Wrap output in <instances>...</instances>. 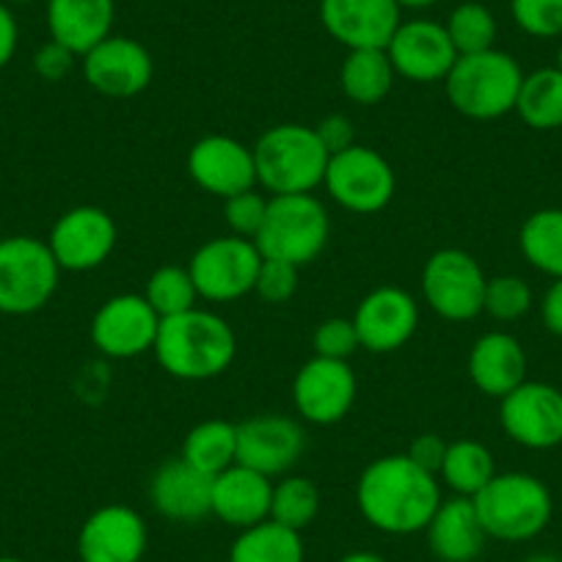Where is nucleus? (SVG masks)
Segmentation results:
<instances>
[{
  "instance_id": "f257e3e1",
  "label": "nucleus",
  "mask_w": 562,
  "mask_h": 562,
  "mask_svg": "<svg viewBox=\"0 0 562 562\" xmlns=\"http://www.w3.org/2000/svg\"><path fill=\"white\" fill-rule=\"evenodd\" d=\"M436 474L416 467L408 456H383L361 472L356 505L364 521L386 535L425 532L441 505Z\"/></svg>"
},
{
  "instance_id": "f03ea898",
  "label": "nucleus",
  "mask_w": 562,
  "mask_h": 562,
  "mask_svg": "<svg viewBox=\"0 0 562 562\" xmlns=\"http://www.w3.org/2000/svg\"><path fill=\"white\" fill-rule=\"evenodd\" d=\"M155 359L180 381H210L232 367L237 337L229 323L207 310H191L160 321Z\"/></svg>"
},
{
  "instance_id": "7ed1b4c3",
  "label": "nucleus",
  "mask_w": 562,
  "mask_h": 562,
  "mask_svg": "<svg viewBox=\"0 0 562 562\" xmlns=\"http://www.w3.org/2000/svg\"><path fill=\"white\" fill-rule=\"evenodd\" d=\"M251 149L257 164V186L273 196L312 193L323 186L331 160L317 130L295 122L265 130Z\"/></svg>"
},
{
  "instance_id": "20e7f679",
  "label": "nucleus",
  "mask_w": 562,
  "mask_h": 562,
  "mask_svg": "<svg viewBox=\"0 0 562 562\" xmlns=\"http://www.w3.org/2000/svg\"><path fill=\"white\" fill-rule=\"evenodd\" d=\"M472 502L485 535L505 543L538 538L554 513L551 491L543 480L527 472H496L494 480L472 496Z\"/></svg>"
},
{
  "instance_id": "39448f33",
  "label": "nucleus",
  "mask_w": 562,
  "mask_h": 562,
  "mask_svg": "<svg viewBox=\"0 0 562 562\" xmlns=\"http://www.w3.org/2000/svg\"><path fill=\"white\" fill-rule=\"evenodd\" d=\"M524 72L516 58L505 50L458 56L445 78L447 100L458 113L469 119H499L516 111Z\"/></svg>"
},
{
  "instance_id": "423d86ee",
  "label": "nucleus",
  "mask_w": 562,
  "mask_h": 562,
  "mask_svg": "<svg viewBox=\"0 0 562 562\" xmlns=\"http://www.w3.org/2000/svg\"><path fill=\"white\" fill-rule=\"evenodd\" d=\"M331 221L315 193L270 196L268 215L257 235V248L265 259H281L295 268L315 262L328 246Z\"/></svg>"
},
{
  "instance_id": "0eeeda50",
  "label": "nucleus",
  "mask_w": 562,
  "mask_h": 562,
  "mask_svg": "<svg viewBox=\"0 0 562 562\" xmlns=\"http://www.w3.org/2000/svg\"><path fill=\"white\" fill-rule=\"evenodd\" d=\"M61 268L50 246L40 237H0V312L34 315L45 310L58 290Z\"/></svg>"
},
{
  "instance_id": "6e6552de",
  "label": "nucleus",
  "mask_w": 562,
  "mask_h": 562,
  "mask_svg": "<svg viewBox=\"0 0 562 562\" xmlns=\"http://www.w3.org/2000/svg\"><path fill=\"white\" fill-rule=\"evenodd\" d=\"M485 284L477 259L461 248H441L430 254L422 268V299L439 317L452 323H467L483 315Z\"/></svg>"
},
{
  "instance_id": "1a4fd4ad",
  "label": "nucleus",
  "mask_w": 562,
  "mask_h": 562,
  "mask_svg": "<svg viewBox=\"0 0 562 562\" xmlns=\"http://www.w3.org/2000/svg\"><path fill=\"white\" fill-rule=\"evenodd\" d=\"M259 265H262V254H259L257 243L226 235L202 243L193 251L188 270L193 276L199 299L213 301V304H229V301L254 293Z\"/></svg>"
},
{
  "instance_id": "9d476101",
  "label": "nucleus",
  "mask_w": 562,
  "mask_h": 562,
  "mask_svg": "<svg viewBox=\"0 0 562 562\" xmlns=\"http://www.w3.org/2000/svg\"><path fill=\"white\" fill-rule=\"evenodd\" d=\"M323 186L339 207L359 215H372L389 207L394 191H397V177H394L392 164L381 153L353 144V147L331 155Z\"/></svg>"
},
{
  "instance_id": "9b49d317",
  "label": "nucleus",
  "mask_w": 562,
  "mask_h": 562,
  "mask_svg": "<svg viewBox=\"0 0 562 562\" xmlns=\"http://www.w3.org/2000/svg\"><path fill=\"white\" fill-rule=\"evenodd\" d=\"M160 315L144 295H113L91 321V342L108 359H138L155 350Z\"/></svg>"
},
{
  "instance_id": "f8f14e48",
  "label": "nucleus",
  "mask_w": 562,
  "mask_h": 562,
  "mask_svg": "<svg viewBox=\"0 0 562 562\" xmlns=\"http://www.w3.org/2000/svg\"><path fill=\"white\" fill-rule=\"evenodd\" d=\"M502 430L527 450L562 445V392L543 381H524L499 400Z\"/></svg>"
},
{
  "instance_id": "ddd939ff",
  "label": "nucleus",
  "mask_w": 562,
  "mask_h": 562,
  "mask_svg": "<svg viewBox=\"0 0 562 562\" xmlns=\"http://www.w3.org/2000/svg\"><path fill=\"white\" fill-rule=\"evenodd\" d=\"M304 450L306 434L293 416L257 414L237 425V463L270 480L288 474Z\"/></svg>"
},
{
  "instance_id": "4468645a",
  "label": "nucleus",
  "mask_w": 562,
  "mask_h": 562,
  "mask_svg": "<svg viewBox=\"0 0 562 562\" xmlns=\"http://www.w3.org/2000/svg\"><path fill=\"white\" fill-rule=\"evenodd\" d=\"M356 394H359V383L348 361L315 356L295 372L293 405L301 419L312 425L342 422L353 408Z\"/></svg>"
},
{
  "instance_id": "2eb2a0df",
  "label": "nucleus",
  "mask_w": 562,
  "mask_h": 562,
  "mask_svg": "<svg viewBox=\"0 0 562 562\" xmlns=\"http://www.w3.org/2000/svg\"><path fill=\"white\" fill-rule=\"evenodd\" d=\"M116 224L102 207H72L53 224L47 246L56 257L58 268L86 273L108 262L116 248Z\"/></svg>"
},
{
  "instance_id": "dca6fc26",
  "label": "nucleus",
  "mask_w": 562,
  "mask_h": 562,
  "mask_svg": "<svg viewBox=\"0 0 562 562\" xmlns=\"http://www.w3.org/2000/svg\"><path fill=\"white\" fill-rule=\"evenodd\" d=\"M86 83L105 97H135L153 83L155 61L153 53L138 40L127 36H108L83 56Z\"/></svg>"
},
{
  "instance_id": "f3484780",
  "label": "nucleus",
  "mask_w": 562,
  "mask_h": 562,
  "mask_svg": "<svg viewBox=\"0 0 562 562\" xmlns=\"http://www.w3.org/2000/svg\"><path fill=\"white\" fill-rule=\"evenodd\" d=\"M188 175L210 196H237L257 188L254 149L232 135H207L188 153Z\"/></svg>"
},
{
  "instance_id": "a211bd4d",
  "label": "nucleus",
  "mask_w": 562,
  "mask_h": 562,
  "mask_svg": "<svg viewBox=\"0 0 562 562\" xmlns=\"http://www.w3.org/2000/svg\"><path fill=\"white\" fill-rule=\"evenodd\" d=\"M147 546V521L127 505L100 507L78 532L80 562H140Z\"/></svg>"
},
{
  "instance_id": "6ab92c4d",
  "label": "nucleus",
  "mask_w": 562,
  "mask_h": 562,
  "mask_svg": "<svg viewBox=\"0 0 562 562\" xmlns=\"http://www.w3.org/2000/svg\"><path fill=\"white\" fill-rule=\"evenodd\" d=\"M397 0H321V23L348 50H386L400 29Z\"/></svg>"
},
{
  "instance_id": "aec40b11",
  "label": "nucleus",
  "mask_w": 562,
  "mask_h": 562,
  "mask_svg": "<svg viewBox=\"0 0 562 562\" xmlns=\"http://www.w3.org/2000/svg\"><path fill=\"white\" fill-rule=\"evenodd\" d=\"M394 72L414 83H436L450 75L458 61V50L452 47L450 34L434 20H408L400 23L392 42L386 47Z\"/></svg>"
},
{
  "instance_id": "412c9836",
  "label": "nucleus",
  "mask_w": 562,
  "mask_h": 562,
  "mask_svg": "<svg viewBox=\"0 0 562 562\" xmlns=\"http://www.w3.org/2000/svg\"><path fill=\"white\" fill-rule=\"evenodd\" d=\"M356 331L361 348L370 353H394L403 348L419 326V304L403 288H378L356 306Z\"/></svg>"
},
{
  "instance_id": "4be33fe9",
  "label": "nucleus",
  "mask_w": 562,
  "mask_h": 562,
  "mask_svg": "<svg viewBox=\"0 0 562 562\" xmlns=\"http://www.w3.org/2000/svg\"><path fill=\"white\" fill-rule=\"evenodd\" d=\"M213 480L182 458L166 461L149 480V499L164 518L199 524L213 516Z\"/></svg>"
},
{
  "instance_id": "5701e85b",
  "label": "nucleus",
  "mask_w": 562,
  "mask_h": 562,
  "mask_svg": "<svg viewBox=\"0 0 562 562\" xmlns=\"http://www.w3.org/2000/svg\"><path fill=\"white\" fill-rule=\"evenodd\" d=\"M273 483L265 474L235 463L213 480V516L226 527L248 529L270 518Z\"/></svg>"
},
{
  "instance_id": "b1692460",
  "label": "nucleus",
  "mask_w": 562,
  "mask_h": 562,
  "mask_svg": "<svg viewBox=\"0 0 562 562\" xmlns=\"http://www.w3.org/2000/svg\"><path fill=\"white\" fill-rule=\"evenodd\" d=\"M469 378L485 397H507L527 381V353L513 334L488 331L469 350Z\"/></svg>"
},
{
  "instance_id": "393cba45",
  "label": "nucleus",
  "mask_w": 562,
  "mask_h": 562,
  "mask_svg": "<svg viewBox=\"0 0 562 562\" xmlns=\"http://www.w3.org/2000/svg\"><path fill=\"white\" fill-rule=\"evenodd\" d=\"M428 546L439 562H474L485 549L483 524L469 496L445 499L425 527Z\"/></svg>"
},
{
  "instance_id": "a878e982",
  "label": "nucleus",
  "mask_w": 562,
  "mask_h": 562,
  "mask_svg": "<svg viewBox=\"0 0 562 562\" xmlns=\"http://www.w3.org/2000/svg\"><path fill=\"white\" fill-rule=\"evenodd\" d=\"M116 3L113 0H47L50 40L83 58L91 47L111 36Z\"/></svg>"
},
{
  "instance_id": "bb28decb",
  "label": "nucleus",
  "mask_w": 562,
  "mask_h": 562,
  "mask_svg": "<svg viewBox=\"0 0 562 562\" xmlns=\"http://www.w3.org/2000/svg\"><path fill=\"white\" fill-rule=\"evenodd\" d=\"M306 546L301 532L265 518L254 527L240 529L229 549V562H304Z\"/></svg>"
},
{
  "instance_id": "cd10ccee",
  "label": "nucleus",
  "mask_w": 562,
  "mask_h": 562,
  "mask_svg": "<svg viewBox=\"0 0 562 562\" xmlns=\"http://www.w3.org/2000/svg\"><path fill=\"white\" fill-rule=\"evenodd\" d=\"M394 72L386 50H350L339 69L342 94L356 105H378L392 91Z\"/></svg>"
},
{
  "instance_id": "c85d7f7f",
  "label": "nucleus",
  "mask_w": 562,
  "mask_h": 562,
  "mask_svg": "<svg viewBox=\"0 0 562 562\" xmlns=\"http://www.w3.org/2000/svg\"><path fill=\"white\" fill-rule=\"evenodd\" d=\"M180 458L210 477L226 472L237 463V425L226 419L199 422L188 430Z\"/></svg>"
},
{
  "instance_id": "c756f323",
  "label": "nucleus",
  "mask_w": 562,
  "mask_h": 562,
  "mask_svg": "<svg viewBox=\"0 0 562 562\" xmlns=\"http://www.w3.org/2000/svg\"><path fill=\"white\" fill-rule=\"evenodd\" d=\"M494 474L496 463L491 450L472 439L450 441L445 463H441L439 469V477L445 480L447 488L456 496H469V499H472L474 494H480V491L494 480Z\"/></svg>"
},
{
  "instance_id": "7c9ffc66",
  "label": "nucleus",
  "mask_w": 562,
  "mask_h": 562,
  "mask_svg": "<svg viewBox=\"0 0 562 562\" xmlns=\"http://www.w3.org/2000/svg\"><path fill=\"white\" fill-rule=\"evenodd\" d=\"M516 113L532 130L562 127V72L557 67L524 75L516 100Z\"/></svg>"
},
{
  "instance_id": "2f4dec72",
  "label": "nucleus",
  "mask_w": 562,
  "mask_h": 562,
  "mask_svg": "<svg viewBox=\"0 0 562 562\" xmlns=\"http://www.w3.org/2000/svg\"><path fill=\"white\" fill-rule=\"evenodd\" d=\"M518 246L535 270L562 279V207H546L529 215L518 232Z\"/></svg>"
},
{
  "instance_id": "473e14b6",
  "label": "nucleus",
  "mask_w": 562,
  "mask_h": 562,
  "mask_svg": "<svg viewBox=\"0 0 562 562\" xmlns=\"http://www.w3.org/2000/svg\"><path fill=\"white\" fill-rule=\"evenodd\" d=\"M321 513V491L310 477H284L273 485V499H270V518L284 527L304 532Z\"/></svg>"
},
{
  "instance_id": "72a5a7b5",
  "label": "nucleus",
  "mask_w": 562,
  "mask_h": 562,
  "mask_svg": "<svg viewBox=\"0 0 562 562\" xmlns=\"http://www.w3.org/2000/svg\"><path fill=\"white\" fill-rule=\"evenodd\" d=\"M144 299L149 301L155 312L164 317L182 315V312L196 310V284H193L191 270L180 268V265H164V268L155 270L147 279V288H144Z\"/></svg>"
},
{
  "instance_id": "f704fd0d",
  "label": "nucleus",
  "mask_w": 562,
  "mask_h": 562,
  "mask_svg": "<svg viewBox=\"0 0 562 562\" xmlns=\"http://www.w3.org/2000/svg\"><path fill=\"white\" fill-rule=\"evenodd\" d=\"M445 29L450 34V42L458 50V56H472V53L491 50L496 42L494 12L488 7H483V3H474V0H467L458 9H452Z\"/></svg>"
},
{
  "instance_id": "c9c22d12",
  "label": "nucleus",
  "mask_w": 562,
  "mask_h": 562,
  "mask_svg": "<svg viewBox=\"0 0 562 562\" xmlns=\"http://www.w3.org/2000/svg\"><path fill=\"white\" fill-rule=\"evenodd\" d=\"M532 310V290L521 276H494L485 284L483 312L499 323L521 321Z\"/></svg>"
},
{
  "instance_id": "e433bc0d",
  "label": "nucleus",
  "mask_w": 562,
  "mask_h": 562,
  "mask_svg": "<svg viewBox=\"0 0 562 562\" xmlns=\"http://www.w3.org/2000/svg\"><path fill=\"white\" fill-rule=\"evenodd\" d=\"M513 23L535 40L562 36V0H510Z\"/></svg>"
},
{
  "instance_id": "4c0bfd02",
  "label": "nucleus",
  "mask_w": 562,
  "mask_h": 562,
  "mask_svg": "<svg viewBox=\"0 0 562 562\" xmlns=\"http://www.w3.org/2000/svg\"><path fill=\"white\" fill-rule=\"evenodd\" d=\"M268 202L270 199H265L257 188L224 199V218L232 235L246 237V240H257L259 229H262L265 224V215H268Z\"/></svg>"
},
{
  "instance_id": "58836bf2",
  "label": "nucleus",
  "mask_w": 562,
  "mask_h": 562,
  "mask_svg": "<svg viewBox=\"0 0 562 562\" xmlns=\"http://www.w3.org/2000/svg\"><path fill=\"white\" fill-rule=\"evenodd\" d=\"M312 348H315V356H323V359L348 361L361 348L353 317H328V321H323L315 328Z\"/></svg>"
},
{
  "instance_id": "ea45409f",
  "label": "nucleus",
  "mask_w": 562,
  "mask_h": 562,
  "mask_svg": "<svg viewBox=\"0 0 562 562\" xmlns=\"http://www.w3.org/2000/svg\"><path fill=\"white\" fill-rule=\"evenodd\" d=\"M299 270L295 265L281 262V259H265L259 265L257 284H254V293L270 306H281L293 301V295L299 293Z\"/></svg>"
},
{
  "instance_id": "a19ab883",
  "label": "nucleus",
  "mask_w": 562,
  "mask_h": 562,
  "mask_svg": "<svg viewBox=\"0 0 562 562\" xmlns=\"http://www.w3.org/2000/svg\"><path fill=\"white\" fill-rule=\"evenodd\" d=\"M75 53L69 50V47L58 45V42H47V45H42L40 50H36L34 56V69L40 78L50 80V83H56V80H64L69 72H72L75 67Z\"/></svg>"
},
{
  "instance_id": "79ce46f5",
  "label": "nucleus",
  "mask_w": 562,
  "mask_h": 562,
  "mask_svg": "<svg viewBox=\"0 0 562 562\" xmlns=\"http://www.w3.org/2000/svg\"><path fill=\"white\" fill-rule=\"evenodd\" d=\"M447 447H450V441H445L441 436L422 434L411 441L405 456H408L419 469H425V472H430L439 477V469H441V463H445Z\"/></svg>"
},
{
  "instance_id": "37998d69",
  "label": "nucleus",
  "mask_w": 562,
  "mask_h": 562,
  "mask_svg": "<svg viewBox=\"0 0 562 562\" xmlns=\"http://www.w3.org/2000/svg\"><path fill=\"white\" fill-rule=\"evenodd\" d=\"M315 130L317 135H321L323 147L328 149V155H337L356 144L353 122H350L348 116H342V113H331V116L321 119V122L315 124Z\"/></svg>"
},
{
  "instance_id": "c03bdc74",
  "label": "nucleus",
  "mask_w": 562,
  "mask_h": 562,
  "mask_svg": "<svg viewBox=\"0 0 562 562\" xmlns=\"http://www.w3.org/2000/svg\"><path fill=\"white\" fill-rule=\"evenodd\" d=\"M540 317H543L546 331L562 337V279H554V284L546 290L543 301H540Z\"/></svg>"
},
{
  "instance_id": "a18cd8bd",
  "label": "nucleus",
  "mask_w": 562,
  "mask_h": 562,
  "mask_svg": "<svg viewBox=\"0 0 562 562\" xmlns=\"http://www.w3.org/2000/svg\"><path fill=\"white\" fill-rule=\"evenodd\" d=\"M18 42H20V29L18 20H14L12 9L7 3H0V69L7 67L9 61L18 53Z\"/></svg>"
},
{
  "instance_id": "49530a36",
  "label": "nucleus",
  "mask_w": 562,
  "mask_h": 562,
  "mask_svg": "<svg viewBox=\"0 0 562 562\" xmlns=\"http://www.w3.org/2000/svg\"><path fill=\"white\" fill-rule=\"evenodd\" d=\"M337 562H389L386 557L375 554V551H348L345 557H339Z\"/></svg>"
},
{
  "instance_id": "de8ad7c7",
  "label": "nucleus",
  "mask_w": 562,
  "mask_h": 562,
  "mask_svg": "<svg viewBox=\"0 0 562 562\" xmlns=\"http://www.w3.org/2000/svg\"><path fill=\"white\" fill-rule=\"evenodd\" d=\"M400 9H430L436 7L439 0H397Z\"/></svg>"
},
{
  "instance_id": "09e8293b",
  "label": "nucleus",
  "mask_w": 562,
  "mask_h": 562,
  "mask_svg": "<svg viewBox=\"0 0 562 562\" xmlns=\"http://www.w3.org/2000/svg\"><path fill=\"white\" fill-rule=\"evenodd\" d=\"M527 562H562V560L554 554H535V557H529Z\"/></svg>"
},
{
  "instance_id": "8fccbe9b",
  "label": "nucleus",
  "mask_w": 562,
  "mask_h": 562,
  "mask_svg": "<svg viewBox=\"0 0 562 562\" xmlns=\"http://www.w3.org/2000/svg\"><path fill=\"white\" fill-rule=\"evenodd\" d=\"M554 67L562 72V45H560V50H557V64H554Z\"/></svg>"
},
{
  "instance_id": "3c124183",
  "label": "nucleus",
  "mask_w": 562,
  "mask_h": 562,
  "mask_svg": "<svg viewBox=\"0 0 562 562\" xmlns=\"http://www.w3.org/2000/svg\"><path fill=\"white\" fill-rule=\"evenodd\" d=\"M0 562H25V560H20V557H0Z\"/></svg>"
},
{
  "instance_id": "603ef678",
  "label": "nucleus",
  "mask_w": 562,
  "mask_h": 562,
  "mask_svg": "<svg viewBox=\"0 0 562 562\" xmlns=\"http://www.w3.org/2000/svg\"><path fill=\"white\" fill-rule=\"evenodd\" d=\"M9 3H34V0H9Z\"/></svg>"
}]
</instances>
